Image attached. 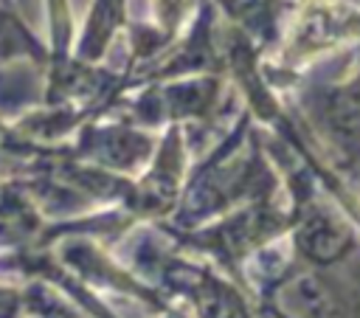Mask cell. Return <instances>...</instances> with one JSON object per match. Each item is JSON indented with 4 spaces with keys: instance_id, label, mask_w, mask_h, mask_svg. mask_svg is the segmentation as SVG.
<instances>
[{
    "instance_id": "cell-1",
    "label": "cell",
    "mask_w": 360,
    "mask_h": 318,
    "mask_svg": "<svg viewBox=\"0 0 360 318\" xmlns=\"http://www.w3.org/2000/svg\"><path fill=\"white\" fill-rule=\"evenodd\" d=\"M301 250L315 262H332L349 248V231L329 217H309L298 231Z\"/></svg>"
},
{
    "instance_id": "cell-2",
    "label": "cell",
    "mask_w": 360,
    "mask_h": 318,
    "mask_svg": "<svg viewBox=\"0 0 360 318\" xmlns=\"http://www.w3.org/2000/svg\"><path fill=\"white\" fill-rule=\"evenodd\" d=\"M281 307L290 318H326L329 295L315 276H295L281 287Z\"/></svg>"
},
{
    "instance_id": "cell-3",
    "label": "cell",
    "mask_w": 360,
    "mask_h": 318,
    "mask_svg": "<svg viewBox=\"0 0 360 318\" xmlns=\"http://www.w3.org/2000/svg\"><path fill=\"white\" fill-rule=\"evenodd\" d=\"M329 115L343 138H360V82L349 84L332 98Z\"/></svg>"
},
{
    "instance_id": "cell-4",
    "label": "cell",
    "mask_w": 360,
    "mask_h": 318,
    "mask_svg": "<svg viewBox=\"0 0 360 318\" xmlns=\"http://www.w3.org/2000/svg\"><path fill=\"white\" fill-rule=\"evenodd\" d=\"M225 6V11L239 20L242 25H250V28H259L267 23L270 17V6L273 0H219Z\"/></svg>"
}]
</instances>
